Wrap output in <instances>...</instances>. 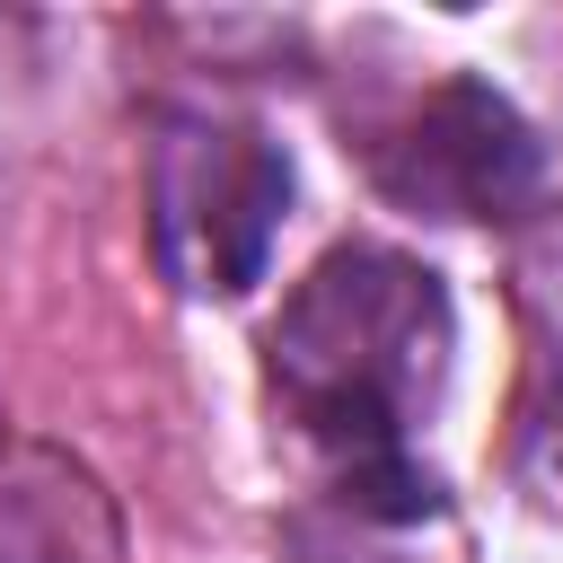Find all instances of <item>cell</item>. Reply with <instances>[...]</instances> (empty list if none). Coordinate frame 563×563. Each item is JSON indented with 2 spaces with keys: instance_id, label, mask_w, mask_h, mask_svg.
<instances>
[{
  "instance_id": "7a4b0ae2",
  "label": "cell",
  "mask_w": 563,
  "mask_h": 563,
  "mask_svg": "<svg viewBox=\"0 0 563 563\" xmlns=\"http://www.w3.org/2000/svg\"><path fill=\"white\" fill-rule=\"evenodd\" d=\"M290 220V150L264 123L167 114L150 141V246L185 299H238L264 282Z\"/></svg>"
},
{
  "instance_id": "6da1fadb",
  "label": "cell",
  "mask_w": 563,
  "mask_h": 563,
  "mask_svg": "<svg viewBox=\"0 0 563 563\" xmlns=\"http://www.w3.org/2000/svg\"><path fill=\"white\" fill-rule=\"evenodd\" d=\"M457 352V317L431 264L343 238L308 264V282L264 325L273 422L308 457L317 493L361 528L440 519V475L413 457V422L431 413Z\"/></svg>"
},
{
  "instance_id": "3957f363",
  "label": "cell",
  "mask_w": 563,
  "mask_h": 563,
  "mask_svg": "<svg viewBox=\"0 0 563 563\" xmlns=\"http://www.w3.org/2000/svg\"><path fill=\"white\" fill-rule=\"evenodd\" d=\"M369 185L413 220H519L545 185L537 123L475 70L431 79L378 141H361Z\"/></svg>"
}]
</instances>
